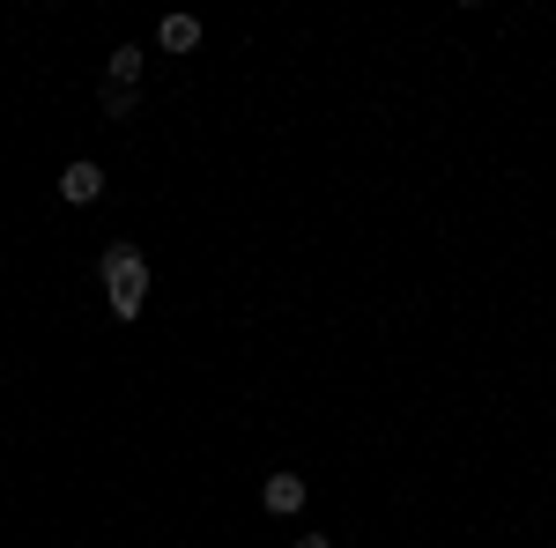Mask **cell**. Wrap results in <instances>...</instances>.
<instances>
[{
    "mask_svg": "<svg viewBox=\"0 0 556 548\" xmlns=\"http://www.w3.org/2000/svg\"><path fill=\"white\" fill-rule=\"evenodd\" d=\"M97 104H104L112 119H127V112H134V89H112V82H104V97H97Z\"/></svg>",
    "mask_w": 556,
    "mask_h": 548,
    "instance_id": "8992f818",
    "label": "cell"
},
{
    "mask_svg": "<svg viewBox=\"0 0 556 548\" xmlns=\"http://www.w3.org/2000/svg\"><path fill=\"white\" fill-rule=\"evenodd\" d=\"M104 296H112V311L119 319H141V296H149V267L134 245H112L104 253Z\"/></svg>",
    "mask_w": 556,
    "mask_h": 548,
    "instance_id": "6da1fadb",
    "label": "cell"
},
{
    "mask_svg": "<svg viewBox=\"0 0 556 548\" xmlns=\"http://www.w3.org/2000/svg\"><path fill=\"white\" fill-rule=\"evenodd\" d=\"M201 44V23L193 15H164V52H193Z\"/></svg>",
    "mask_w": 556,
    "mask_h": 548,
    "instance_id": "277c9868",
    "label": "cell"
},
{
    "mask_svg": "<svg viewBox=\"0 0 556 548\" xmlns=\"http://www.w3.org/2000/svg\"><path fill=\"white\" fill-rule=\"evenodd\" d=\"M298 548H334V541H327V534H304V541Z\"/></svg>",
    "mask_w": 556,
    "mask_h": 548,
    "instance_id": "52a82bcc",
    "label": "cell"
},
{
    "mask_svg": "<svg viewBox=\"0 0 556 548\" xmlns=\"http://www.w3.org/2000/svg\"><path fill=\"white\" fill-rule=\"evenodd\" d=\"M60 193H67L75 208H89V201L104 193V170H97V164H67V170H60Z\"/></svg>",
    "mask_w": 556,
    "mask_h": 548,
    "instance_id": "7a4b0ae2",
    "label": "cell"
},
{
    "mask_svg": "<svg viewBox=\"0 0 556 548\" xmlns=\"http://www.w3.org/2000/svg\"><path fill=\"white\" fill-rule=\"evenodd\" d=\"M298 505H304V482H298V474H275V482H267V511H282V519H290Z\"/></svg>",
    "mask_w": 556,
    "mask_h": 548,
    "instance_id": "3957f363",
    "label": "cell"
},
{
    "mask_svg": "<svg viewBox=\"0 0 556 548\" xmlns=\"http://www.w3.org/2000/svg\"><path fill=\"white\" fill-rule=\"evenodd\" d=\"M141 82V44H119L112 52V89H134Z\"/></svg>",
    "mask_w": 556,
    "mask_h": 548,
    "instance_id": "5b68a950",
    "label": "cell"
}]
</instances>
